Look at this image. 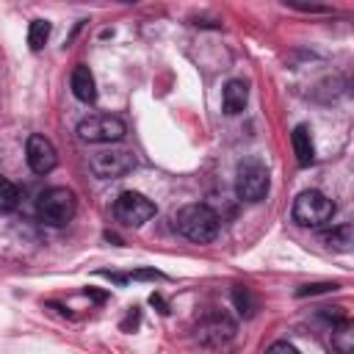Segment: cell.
Segmentation results:
<instances>
[{"label":"cell","instance_id":"obj_1","mask_svg":"<svg viewBox=\"0 0 354 354\" xmlns=\"http://www.w3.org/2000/svg\"><path fill=\"white\" fill-rule=\"evenodd\" d=\"M174 230L183 238H188L191 243H210V241H216L221 224H218V216L207 205L196 202V205H185V207L177 210Z\"/></svg>","mask_w":354,"mask_h":354},{"label":"cell","instance_id":"obj_2","mask_svg":"<svg viewBox=\"0 0 354 354\" xmlns=\"http://www.w3.org/2000/svg\"><path fill=\"white\" fill-rule=\"evenodd\" d=\"M196 340L210 351H230L238 340V326L227 313L210 310L196 324Z\"/></svg>","mask_w":354,"mask_h":354},{"label":"cell","instance_id":"obj_3","mask_svg":"<svg viewBox=\"0 0 354 354\" xmlns=\"http://www.w3.org/2000/svg\"><path fill=\"white\" fill-rule=\"evenodd\" d=\"M75 210H77L75 194H72L69 188H64V185H53V188L41 191L39 199H36V216H39L44 224H50V227H64V224H69L72 216H75Z\"/></svg>","mask_w":354,"mask_h":354},{"label":"cell","instance_id":"obj_4","mask_svg":"<svg viewBox=\"0 0 354 354\" xmlns=\"http://www.w3.org/2000/svg\"><path fill=\"white\" fill-rule=\"evenodd\" d=\"M290 216L299 227H324L335 216V202L321 191H304L296 196Z\"/></svg>","mask_w":354,"mask_h":354},{"label":"cell","instance_id":"obj_5","mask_svg":"<svg viewBox=\"0 0 354 354\" xmlns=\"http://www.w3.org/2000/svg\"><path fill=\"white\" fill-rule=\"evenodd\" d=\"M268 183L271 180H268L266 163H260L254 158L243 160L238 166V171H235V194H238L241 202H260V199H266Z\"/></svg>","mask_w":354,"mask_h":354},{"label":"cell","instance_id":"obj_6","mask_svg":"<svg viewBox=\"0 0 354 354\" xmlns=\"http://www.w3.org/2000/svg\"><path fill=\"white\" fill-rule=\"evenodd\" d=\"M127 133L124 122L119 116L111 113H91L77 124V138L88 141V144H111V141H122Z\"/></svg>","mask_w":354,"mask_h":354},{"label":"cell","instance_id":"obj_7","mask_svg":"<svg viewBox=\"0 0 354 354\" xmlns=\"http://www.w3.org/2000/svg\"><path fill=\"white\" fill-rule=\"evenodd\" d=\"M155 213H158L155 202L147 199V196L138 194V191H122V194L116 196V202H113V216H116L124 227H141V224H147Z\"/></svg>","mask_w":354,"mask_h":354},{"label":"cell","instance_id":"obj_8","mask_svg":"<svg viewBox=\"0 0 354 354\" xmlns=\"http://www.w3.org/2000/svg\"><path fill=\"white\" fill-rule=\"evenodd\" d=\"M88 166L100 180H119L136 169V155L130 149H100L88 158Z\"/></svg>","mask_w":354,"mask_h":354},{"label":"cell","instance_id":"obj_9","mask_svg":"<svg viewBox=\"0 0 354 354\" xmlns=\"http://www.w3.org/2000/svg\"><path fill=\"white\" fill-rule=\"evenodd\" d=\"M25 158H28L30 171H36V174H50L55 169V163H58V152H55L53 141L44 138V136H39V133L28 136Z\"/></svg>","mask_w":354,"mask_h":354},{"label":"cell","instance_id":"obj_10","mask_svg":"<svg viewBox=\"0 0 354 354\" xmlns=\"http://www.w3.org/2000/svg\"><path fill=\"white\" fill-rule=\"evenodd\" d=\"M69 83H72V94H75L80 102H94V100H97V83H94V75H91V69H88L86 64H77V66L72 69Z\"/></svg>","mask_w":354,"mask_h":354},{"label":"cell","instance_id":"obj_11","mask_svg":"<svg viewBox=\"0 0 354 354\" xmlns=\"http://www.w3.org/2000/svg\"><path fill=\"white\" fill-rule=\"evenodd\" d=\"M246 100H249V88L243 80H227L224 86V94H221V105H224V113L235 116L246 108Z\"/></svg>","mask_w":354,"mask_h":354},{"label":"cell","instance_id":"obj_12","mask_svg":"<svg viewBox=\"0 0 354 354\" xmlns=\"http://www.w3.org/2000/svg\"><path fill=\"white\" fill-rule=\"evenodd\" d=\"M290 144H293V152H296L299 166H310V163L315 160V147H313V138H310L307 124H296V127H293Z\"/></svg>","mask_w":354,"mask_h":354},{"label":"cell","instance_id":"obj_13","mask_svg":"<svg viewBox=\"0 0 354 354\" xmlns=\"http://www.w3.org/2000/svg\"><path fill=\"white\" fill-rule=\"evenodd\" d=\"M332 348L337 354H354V324L340 321L332 326Z\"/></svg>","mask_w":354,"mask_h":354},{"label":"cell","instance_id":"obj_14","mask_svg":"<svg viewBox=\"0 0 354 354\" xmlns=\"http://www.w3.org/2000/svg\"><path fill=\"white\" fill-rule=\"evenodd\" d=\"M232 304H235L238 315H243V318H252V315L257 313V299L252 296V290H249L246 285L232 288Z\"/></svg>","mask_w":354,"mask_h":354},{"label":"cell","instance_id":"obj_15","mask_svg":"<svg viewBox=\"0 0 354 354\" xmlns=\"http://www.w3.org/2000/svg\"><path fill=\"white\" fill-rule=\"evenodd\" d=\"M324 241H326L332 249H337V252H351V243H354L351 224H340V227L329 230V232L324 235Z\"/></svg>","mask_w":354,"mask_h":354},{"label":"cell","instance_id":"obj_16","mask_svg":"<svg viewBox=\"0 0 354 354\" xmlns=\"http://www.w3.org/2000/svg\"><path fill=\"white\" fill-rule=\"evenodd\" d=\"M50 39V22L47 19H33L30 28H28V44L33 53H39Z\"/></svg>","mask_w":354,"mask_h":354},{"label":"cell","instance_id":"obj_17","mask_svg":"<svg viewBox=\"0 0 354 354\" xmlns=\"http://www.w3.org/2000/svg\"><path fill=\"white\" fill-rule=\"evenodd\" d=\"M19 202V188L11 180H0V210H14Z\"/></svg>","mask_w":354,"mask_h":354},{"label":"cell","instance_id":"obj_18","mask_svg":"<svg viewBox=\"0 0 354 354\" xmlns=\"http://www.w3.org/2000/svg\"><path fill=\"white\" fill-rule=\"evenodd\" d=\"M337 290V282H313V285H301L296 290V296H315V293H329Z\"/></svg>","mask_w":354,"mask_h":354},{"label":"cell","instance_id":"obj_19","mask_svg":"<svg viewBox=\"0 0 354 354\" xmlns=\"http://www.w3.org/2000/svg\"><path fill=\"white\" fill-rule=\"evenodd\" d=\"M266 354H299L288 340H277V343H271L268 348H266Z\"/></svg>","mask_w":354,"mask_h":354},{"label":"cell","instance_id":"obj_20","mask_svg":"<svg viewBox=\"0 0 354 354\" xmlns=\"http://www.w3.org/2000/svg\"><path fill=\"white\" fill-rule=\"evenodd\" d=\"M127 279H163V274L160 271H133V274H127Z\"/></svg>","mask_w":354,"mask_h":354},{"label":"cell","instance_id":"obj_21","mask_svg":"<svg viewBox=\"0 0 354 354\" xmlns=\"http://www.w3.org/2000/svg\"><path fill=\"white\" fill-rule=\"evenodd\" d=\"M149 301H152L155 307H160V313H169V310H166V304H163V299H160L158 293H152V296H149Z\"/></svg>","mask_w":354,"mask_h":354},{"label":"cell","instance_id":"obj_22","mask_svg":"<svg viewBox=\"0 0 354 354\" xmlns=\"http://www.w3.org/2000/svg\"><path fill=\"white\" fill-rule=\"evenodd\" d=\"M86 296H91L94 301H105V293H100V290H91V288H86Z\"/></svg>","mask_w":354,"mask_h":354}]
</instances>
